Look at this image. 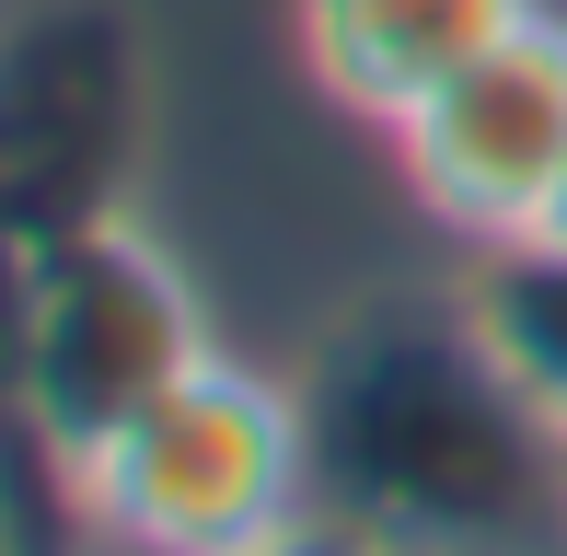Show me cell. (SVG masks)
Here are the masks:
<instances>
[{
	"label": "cell",
	"instance_id": "cell-1",
	"mask_svg": "<svg viewBox=\"0 0 567 556\" xmlns=\"http://www.w3.org/2000/svg\"><path fill=\"white\" fill-rule=\"evenodd\" d=\"M313 511L382 556H567V429L463 290H382L301 360Z\"/></svg>",
	"mask_w": 567,
	"mask_h": 556
},
{
	"label": "cell",
	"instance_id": "cell-2",
	"mask_svg": "<svg viewBox=\"0 0 567 556\" xmlns=\"http://www.w3.org/2000/svg\"><path fill=\"white\" fill-rule=\"evenodd\" d=\"M70 522L82 556H244L313 522V418H301V371L267 360H209L140 406L70 475Z\"/></svg>",
	"mask_w": 567,
	"mask_h": 556
},
{
	"label": "cell",
	"instance_id": "cell-3",
	"mask_svg": "<svg viewBox=\"0 0 567 556\" xmlns=\"http://www.w3.org/2000/svg\"><path fill=\"white\" fill-rule=\"evenodd\" d=\"M209 290L186 278L140 209H105L35 256L23 301V418H35L47 464L82 475L140 406H163L197 360H209Z\"/></svg>",
	"mask_w": 567,
	"mask_h": 556
},
{
	"label": "cell",
	"instance_id": "cell-4",
	"mask_svg": "<svg viewBox=\"0 0 567 556\" xmlns=\"http://www.w3.org/2000/svg\"><path fill=\"white\" fill-rule=\"evenodd\" d=\"M140 93L151 70L116 0H35L0 23V233L23 256L127 209Z\"/></svg>",
	"mask_w": 567,
	"mask_h": 556
},
{
	"label": "cell",
	"instance_id": "cell-5",
	"mask_svg": "<svg viewBox=\"0 0 567 556\" xmlns=\"http://www.w3.org/2000/svg\"><path fill=\"white\" fill-rule=\"evenodd\" d=\"M394 163L463 256L533 244L567 197V12H533L475 70H452L394 128Z\"/></svg>",
	"mask_w": 567,
	"mask_h": 556
},
{
	"label": "cell",
	"instance_id": "cell-6",
	"mask_svg": "<svg viewBox=\"0 0 567 556\" xmlns=\"http://www.w3.org/2000/svg\"><path fill=\"white\" fill-rule=\"evenodd\" d=\"M545 0H290V47H301V82L337 116L394 140L452 70H475Z\"/></svg>",
	"mask_w": 567,
	"mask_h": 556
},
{
	"label": "cell",
	"instance_id": "cell-7",
	"mask_svg": "<svg viewBox=\"0 0 567 556\" xmlns=\"http://www.w3.org/2000/svg\"><path fill=\"white\" fill-rule=\"evenodd\" d=\"M463 313L486 325V348H498L509 371H522V394L567 429V244L533 233V244L475 256L463 267Z\"/></svg>",
	"mask_w": 567,
	"mask_h": 556
},
{
	"label": "cell",
	"instance_id": "cell-8",
	"mask_svg": "<svg viewBox=\"0 0 567 556\" xmlns=\"http://www.w3.org/2000/svg\"><path fill=\"white\" fill-rule=\"evenodd\" d=\"M244 556H382V545H371V534H348V522H324V511H313V522H301V534H278V545H244Z\"/></svg>",
	"mask_w": 567,
	"mask_h": 556
},
{
	"label": "cell",
	"instance_id": "cell-9",
	"mask_svg": "<svg viewBox=\"0 0 567 556\" xmlns=\"http://www.w3.org/2000/svg\"><path fill=\"white\" fill-rule=\"evenodd\" d=\"M545 233H556V244H567V197H556V220H545Z\"/></svg>",
	"mask_w": 567,
	"mask_h": 556
},
{
	"label": "cell",
	"instance_id": "cell-10",
	"mask_svg": "<svg viewBox=\"0 0 567 556\" xmlns=\"http://www.w3.org/2000/svg\"><path fill=\"white\" fill-rule=\"evenodd\" d=\"M0 556H12V534H0Z\"/></svg>",
	"mask_w": 567,
	"mask_h": 556
}]
</instances>
